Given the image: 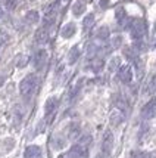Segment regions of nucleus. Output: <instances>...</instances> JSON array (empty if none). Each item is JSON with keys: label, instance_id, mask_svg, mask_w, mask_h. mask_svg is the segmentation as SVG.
I'll use <instances>...</instances> for the list:
<instances>
[{"label": "nucleus", "instance_id": "obj_12", "mask_svg": "<svg viewBox=\"0 0 156 158\" xmlns=\"http://www.w3.org/2000/svg\"><path fill=\"white\" fill-rule=\"evenodd\" d=\"M90 69L93 71V73H99L100 69L105 67V61H103V58H99V56H94V58H91L90 59Z\"/></svg>", "mask_w": 156, "mask_h": 158}, {"label": "nucleus", "instance_id": "obj_32", "mask_svg": "<svg viewBox=\"0 0 156 158\" xmlns=\"http://www.w3.org/2000/svg\"><path fill=\"white\" fill-rule=\"evenodd\" d=\"M78 139H80L78 143L82 145V146H88V143L91 142V136H90V135H84L82 138H78Z\"/></svg>", "mask_w": 156, "mask_h": 158}, {"label": "nucleus", "instance_id": "obj_15", "mask_svg": "<svg viewBox=\"0 0 156 158\" xmlns=\"http://www.w3.org/2000/svg\"><path fill=\"white\" fill-rule=\"evenodd\" d=\"M78 58H80V48L78 46H74V48H71L68 53V64L69 65H74L75 62L78 61Z\"/></svg>", "mask_w": 156, "mask_h": 158}, {"label": "nucleus", "instance_id": "obj_40", "mask_svg": "<svg viewBox=\"0 0 156 158\" xmlns=\"http://www.w3.org/2000/svg\"><path fill=\"white\" fill-rule=\"evenodd\" d=\"M65 2H68V0H65Z\"/></svg>", "mask_w": 156, "mask_h": 158}, {"label": "nucleus", "instance_id": "obj_17", "mask_svg": "<svg viewBox=\"0 0 156 158\" xmlns=\"http://www.w3.org/2000/svg\"><path fill=\"white\" fill-rule=\"evenodd\" d=\"M84 12H86V5H84V2L78 0V2H75L74 5H72V14H74L75 16H80V15H82Z\"/></svg>", "mask_w": 156, "mask_h": 158}, {"label": "nucleus", "instance_id": "obj_4", "mask_svg": "<svg viewBox=\"0 0 156 158\" xmlns=\"http://www.w3.org/2000/svg\"><path fill=\"white\" fill-rule=\"evenodd\" d=\"M56 10H58V2L52 3L50 6H47V9L44 10V19H43V27L44 28H50L56 21Z\"/></svg>", "mask_w": 156, "mask_h": 158}, {"label": "nucleus", "instance_id": "obj_30", "mask_svg": "<svg viewBox=\"0 0 156 158\" xmlns=\"http://www.w3.org/2000/svg\"><path fill=\"white\" fill-rule=\"evenodd\" d=\"M65 146V140L61 138H53V148L54 149H62Z\"/></svg>", "mask_w": 156, "mask_h": 158}, {"label": "nucleus", "instance_id": "obj_21", "mask_svg": "<svg viewBox=\"0 0 156 158\" xmlns=\"http://www.w3.org/2000/svg\"><path fill=\"white\" fill-rule=\"evenodd\" d=\"M109 28L108 27H100L99 30H97V33H96V37L99 39V40L102 41H106L109 39Z\"/></svg>", "mask_w": 156, "mask_h": 158}, {"label": "nucleus", "instance_id": "obj_39", "mask_svg": "<svg viewBox=\"0 0 156 158\" xmlns=\"http://www.w3.org/2000/svg\"><path fill=\"white\" fill-rule=\"evenodd\" d=\"M153 158H156V155H155V157H153Z\"/></svg>", "mask_w": 156, "mask_h": 158}, {"label": "nucleus", "instance_id": "obj_18", "mask_svg": "<svg viewBox=\"0 0 156 158\" xmlns=\"http://www.w3.org/2000/svg\"><path fill=\"white\" fill-rule=\"evenodd\" d=\"M131 48L134 49V52L138 55V53H142V52H146L147 44L143 41V39H138V40H134V43H133V46H131Z\"/></svg>", "mask_w": 156, "mask_h": 158}, {"label": "nucleus", "instance_id": "obj_31", "mask_svg": "<svg viewBox=\"0 0 156 158\" xmlns=\"http://www.w3.org/2000/svg\"><path fill=\"white\" fill-rule=\"evenodd\" d=\"M16 3H18V0H3L5 7L9 9V10H14L15 7H16Z\"/></svg>", "mask_w": 156, "mask_h": 158}, {"label": "nucleus", "instance_id": "obj_41", "mask_svg": "<svg viewBox=\"0 0 156 158\" xmlns=\"http://www.w3.org/2000/svg\"><path fill=\"white\" fill-rule=\"evenodd\" d=\"M143 158H144V157H143Z\"/></svg>", "mask_w": 156, "mask_h": 158}, {"label": "nucleus", "instance_id": "obj_13", "mask_svg": "<svg viewBox=\"0 0 156 158\" xmlns=\"http://www.w3.org/2000/svg\"><path fill=\"white\" fill-rule=\"evenodd\" d=\"M80 136H81V129H80V126H78L77 123L69 124V127H68V138L71 139V140H77Z\"/></svg>", "mask_w": 156, "mask_h": 158}, {"label": "nucleus", "instance_id": "obj_24", "mask_svg": "<svg viewBox=\"0 0 156 158\" xmlns=\"http://www.w3.org/2000/svg\"><path fill=\"white\" fill-rule=\"evenodd\" d=\"M156 92V76H153L152 78L149 80V83H147V86H146V93H155Z\"/></svg>", "mask_w": 156, "mask_h": 158}, {"label": "nucleus", "instance_id": "obj_8", "mask_svg": "<svg viewBox=\"0 0 156 158\" xmlns=\"http://www.w3.org/2000/svg\"><path fill=\"white\" fill-rule=\"evenodd\" d=\"M69 154L72 155V158H88L87 146H82V145H80V143L74 145V146L69 149Z\"/></svg>", "mask_w": 156, "mask_h": 158}, {"label": "nucleus", "instance_id": "obj_9", "mask_svg": "<svg viewBox=\"0 0 156 158\" xmlns=\"http://www.w3.org/2000/svg\"><path fill=\"white\" fill-rule=\"evenodd\" d=\"M56 108H58V99L56 98H49L47 101H46V103H44V114H46V117L49 120L54 114Z\"/></svg>", "mask_w": 156, "mask_h": 158}, {"label": "nucleus", "instance_id": "obj_22", "mask_svg": "<svg viewBox=\"0 0 156 158\" xmlns=\"http://www.w3.org/2000/svg\"><path fill=\"white\" fill-rule=\"evenodd\" d=\"M25 19H27L30 24H35V22L40 21V15H38L37 10H28L27 15H25Z\"/></svg>", "mask_w": 156, "mask_h": 158}, {"label": "nucleus", "instance_id": "obj_19", "mask_svg": "<svg viewBox=\"0 0 156 158\" xmlns=\"http://www.w3.org/2000/svg\"><path fill=\"white\" fill-rule=\"evenodd\" d=\"M115 105H116V108L121 111V112H125V111L128 110L127 99H125V98H122V96H119V95H116L115 96Z\"/></svg>", "mask_w": 156, "mask_h": 158}, {"label": "nucleus", "instance_id": "obj_7", "mask_svg": "<svg viewBox=\"0 0 156 158\" xmlns=\"http://www.w3.org/2000/svg\"><path fill=\"white\" fill-rule=\"evenodd\" d=\"M118 77L122 83L125 84H130L131 80H133V69H131V65H121L118 68Z\"/></svg>", "mask_w": 156, "mask_h": 158}, {"label": "nucleus", "instance_id": "obj_6", "mask_svg": "<svg viewBox=\"0 0 156 158\" xmlns=\"http://www.w3.org/2000/svg\"><path fill=\"white\" fill-rule=\"evenodd\" d=\"M142 115L144 120H150V118L156 117V96L152 98L149 102L142 108Z\"/></svg>", "mask_w": 156, "mask_h": 158}, {"label": "nucleus", "instance_id": "obj_29", "mask_svg": "<svg viewBox=\"0 0 156 158\" xmlns=\"http://www.w3.org/2000/svg\"><path fill=\"white\" fill-rule=\"evenodd\" d=\"M119 67H121V65H119V58L110 59V62H109V69H110V71H116Z\"/></svg>", "mask_w": 156, "mask_h": 158}, {"label": "nucleus", "instance_id": "obj_27", "mask_svg": "<svg viewBox=\"0 0 156 158\" xmlns=\"http://www.w3.org/2000/svg\"><path fill=\"white\" fill-rule=\"evenodd\" d=\"M78 92H80V86L77 84L75 87H72V89L69 90V93H68V102H72L75 99V96L78 95Z\"/></svg>", "mask_w": 156, "mask_h": 158}, {"label": "nucleus", "instance_id": "obj_28", "mask_svg": "<svg viewBox=\"0 0 156 158\" xmlns=\"http://www.w3.org/2000/svg\"><path fill=\"white\" fill-rule=\"evenodd\" d=\"M28 62V58L25 55H19L18 56V59H16V67L18 68H22V67H25Z\"/></svg>", "mask_w": 156, "mask_h": 158}, {"label": "nucleus", "instance_id": "obj_38", "mask_svg": "<svg viewBox=\"0 0 156 158\" xmlns=\"http://www.w3.org/2000/svg\"><path fill=\"white\" fill-rule=\"evenodd\" d=\"M155 49H156V40H155Z\"/></svg>", "mask_w": 156, "mask_h": 158}, {"label": "nucleus", "instance_id": "obj_5", "mask_svg": "<svg viewBox=\"0 0 156 158\" xmlns=\"http://www.w3.org/2000/svg\"><path fill=\"white\" fill-rule=\"evenodd\" d=\"M46 64H47V52L44 49H38L33 56V65L37 71H41L46 67Z\"/></svg>", "mask_w": 156, "mask_h": 158}, {"label": "nucleus", "instance_id": "obj_11", "mask_svg": "<svg viewBox=\"0 0 156 158\" xmlns=\"http://www.w3.org/2000/svg\"><path fill=\"white\" fill-rule=\"evenodd\" d=\"M24 157L25 158H41L40 146H37V145H30V146H27V149L24 152Z\"/></svg>", "mask_w": 156, "mask_h": 158}, {"label": "nucleus", "instance_id": "obj_26", "mask_svg": "<svg viewBox=\"0 0 156 158\" xmlns=\"http://www.w3.org/2000/svg\"><path fill=\"white\" fill-rule=\"evenodd\" d=\"M10 40V35L7 34L5 30H0V46L3 48V46H6L7 43Z\"/></svg>", "mask_w": 156, "mask_h": 158}, {"label": "nucleus", "instance_id": "obj_36", "mask_svg": "<svg viewBox=\"0 0 156 158\" xmlns=\"http://www.w3.org/2000/svg\"><path fill=\"white\" fill-rule=\"evenodd\" d=\"M108 3H109V0H100V6L102 7H106L108 6Z\"/></svg>", "mask_w": 156, "mask_h": 158}, {"label": "nucleus", "instance_id": "obj_2", "mask_svg": "<svg viewBox=\"0 0 156 158\" xmlns=\"http://www.w3.org/2000/svg\"><path fill=\"white\" fill-rule=\"evenodd\" d=\"M130 33H131V37L134 40H138V39H143L146 33H147V24L146 21L138 18V19H133L131 25H130Z\"/></svg>", "mask_w": 156, "mask_h": 158}, {"label": "nucleus", "instance_id": "obj_14", "mask_svg": "<svg viewBox=\"0 0 156 158\" xmlns=\"http://www.w3.org/2000/svg\"><path fill=\"white\" fill-rule=\"evenodd\" d=\"M75 31H77V28H75V24L69 22V24H66V25H63V27H62L61 35L63 37V39H71V37L75 34Z\"/></svg>", "mask_w": 156, "mask_h": 158}, {"label": "nucleus", "instance_id": "obj_33", "mask_svg": "<svg viewBox=\"0 0 156 158\" xmlns=\"http://www.w3.org/2000/svg\"><path fill=\"white\" fill-rule=\"evenodd\" d=\"M119 44H121V37H115V39H114V41H112V46H110V48H118V46H119Z\"/></svg>", "mask_w": 156, "mask_h": 158}, {"label": "nucleus", "instance_id": "obj_20", "mask_svg": "<svg viewBox=\"0 0 156 158\" xmlns=\"http://www.w3.org/2000/svg\"><path fill=\"white\" fill-rule=\"evenodd\" d=\"M115 18L116 21H118V24L119 25H122L124 24V21L127 19V14H125V9L124 7H116V10H115Z\"/></svg>", "mask_w": 156, "mask_h": 158}, {"label": "nucleus", "instance_id": "obj_35", "mask_svg": "<svg viewBox=\"0 0 156 158\" xmlns=\"http://www.w3.org/2000/svg\"><path fill=\"white\" fill-rule=\"evenodd\" d=\"M131 158H143V155L142 154H140V152H133V154H131Z\"/></svg>", "mask_w": 156, "mask_h": 158}, {"label": "nucleus", "instance_id": "obj_3", "mask_svg": "<svg viewBox=\"0 0 156 158\" xmlns=\"http://www.w3.org/2000/svg\"><path fill=\"white\" fill-rule=\"evenodd\" d=\"M112 148H114V135L110 130H106L103 133L102 139V152L99 154L97 158H110Z\"/></svg>", "mask_w": 156, "mask_h": 158}, {"label": "nucleus", "instance_id": "obj_34", "mask_svg": "<svg viewBox=\"0 0 156 158\" xmlns=\"http://www.w3.org/2000/svg\"><path fill=\"white\" fill-rule=\"evenodd\" d=\"M58 158H72V155H71V154H69V151H68V152H63V154H61Z\"/></svg>", "mask_w": 156, "mask_h": 158}, {"label": "nucleus", "instance_id": "obj_25", "mask_svg": "<svg viewBox=\"0 0 156 158\" xmlns=\"http://www.w3.org/2000/svg\"><path fill=\"white\" fill-rule=\"evenodd\" d=\"M124 56H125L128 61L133 62L137 58V53L134 52V49H133V48H125V49H124Z\"/></svg>", "mask_w": 156, "mask_h": 158}, {"label": "nucleus", "instance_id": "obj_10", "mask_svg": "<svg viewBox=\"0 0 156 158\" xmlns=\"http://www.w3.org/2000/svg\"><path fill=\"white\" fill-rule=\"evenodd\" d=\"M49 40V30L44 27L38 28L35 31V43L37 44H46Z\"/></svg>", "mask_w": 156, "mask_h": 158}, {"label": "nucleus", "instance_id": "obj_1", "mask_svg": "<svg viewBox=\"0 0 156 158\" xmlns=\"http://www.w3.org/2000/svg\"><path fill=\"white\" fill-rule=\"evenodd\" d=\"M38 87V77L35 74H28L27 77L22 78V81L19 83V93L24 99H31L33 95L37 92Z\"/></svg>", "mask_w": 156, "mask_h": 158}, {"label": "nucleus", "instance_id": "obj_16", "mask_svg": "<svg viewBox=\"0 0 156 158\" xmlns=\"http://www.w3.org/2000/svg\"><path fill=\"white\" fill-rule=\"evenodd\" d=\"M122 121H124V112H121L119 110L114 111L110 114V124L112 126H119Z\"/></svg>", "mask_w": 156, "mask_h": 158}, {"label": "nucleus", "instance_id": "obj_23", "mask_svg": "<svg viewBox=\"0 0 156 158\" xmlns=\"http://www.w3.org/2000/svg\"><path fill=\"white\" fill-rule=\"evenodd\" d=\"M93 24H94V15L93 14H88L84 21H82V28L84 30H90V28L93 27Z\"/></svg>", "mask_w": 156, "mask_h": 158}, {"label": "nucleus", "instance_id": "obj_37", "mask_svg": "<svg viewBox=\"0 0 156 158\" xmlns=\"http://www.w3.org/2000/svg\"><path fill=\"white\" fill-rule=\"evenodd\" d=\"M84 2H93V0H84Z\"/></svg>", "mask_w": 156, "mask_h": 158}]
</instances>
